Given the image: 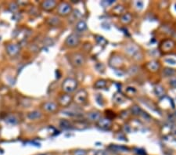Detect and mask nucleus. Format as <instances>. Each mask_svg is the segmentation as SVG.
<instances>
[{
    "label": "nucleus",
    "mask_w": 176,
    "mask_h": 155,
    "mask_svg": "<svg viewBox=\"0 0 176 155\" xmlns=\"http://www.w3.org/2000/svg\"><path fill=\"white\" fill-rule=\"evenodd\" d=\"M78 86V80L72 77H68L63 80L62 85H61V89L63 92L67 94H71L77 89Z\"/></svg>",
    "instance_id": "obj_1"
},
{
    "label": "nucleus",
    "mask_w": 176,
    "mask_h": 155,
    "mask_svg": "<svg viewBox=\"0 0 176 155\" xmlns=\"http://www.w3.org/2000/svg\"><path fill=\"white\" fill-rule=\"evenodd\" d=\"M69 62L71 63L72 66L75 67V68H79L82 67L85 63L86 59L84 54L81 53H73L70 54L69 57H68Z\"/></svg>",
    "instance_id": "obj_2"
},
{
    "label": "nucleus",
    "mask_w": 176,
    "mask_h": 155,
    "mask_svg": "<svg viewBox=\"0 0 176 155\" xmlns=\"http://www.w3.org/2000/svg\"><path fill=\"white\" fill-rule=\"evenodd\" d=\"M88 92L84 89H79L73 97V102L78 105H84L87 103Z\"/></svg>",
    "instance_id": "obj_3"
},
{
    "label": "nucleus",
    "mask_w": 176,
    "mask_h": 155,
    "mask_svg": "<svg viewBox=\"0 0 176 155\" xmlns=\"http://www.w3.org/2000/svg\"><path fill=\"white\" fill-rule=\"evenodd\" d=\"M81 43L80 36L78 33H71L67 36L65 39L64 44L66 46L69 48H75L79 45Z\"/></svg>",
    "instance_id": "obj_4"
},
{
    "label": "nucleus",
    "mask_w": 176,
    "mask_h": 155,
    "mask_svg": "<svg viewBox=\"0 0 176 155\" xmlns=\"http://www.w3.org/2000/svg\"><path fill=\"white\" fill-rule=\"evenodd\" d=\"M73 11L72 6L68 2H61L57 6V14L61 17H67Z\"/></svg>",
    "instance_id": "obj_5"
},
{
    "label": "nucleus",
    "mask_w": 176,
    "mask_h": 155,
    "mask_svg": "<svg viewBox=\"0 0 176 155\" xmlns=\"http://www.w3.org/2000/svg\"><path fill=\"white\" fill-rule=\"evenodd\" d=\"M96 125L102 130L109 131L111 129L112 126H113V122H112L111 119H110L108 118L102 117L96 122Z\"/></svg>",
    "instance_id": "obj_6"
},
{
    "label": "nucleus",
    "mask_w": 176,
    "mask_h": 155,
    "mask_svg": "<svg viewBox=\"0 0 176 155\" xmlns=\"http://www.w3.org/2000/svg\"><path fill=\"white\" fill-rule=\"evenodd\" d=\"M124 64V59L122 56H118V55H114V56H111L109 60V65L111 68L114 69L121 68Z\"/></svg>",
    "instance_id": "obj_7"
},
{
    "label": "nucleus",
    "mask_w": 176,
    "mask_h": 155,
    "mask_svg": "<svg viewBox=\"0 0 176 155\" xmlns=\"http://www.w3.org/2000/svg\"><path fill=\"white\" fill-rule=\"evenodd\" d=\"M73 101V97L71 94H64L61 95L58 99V103L62 107H67Z\"/></svg>",
    "instance_id": "obj_8"
},
{
    "label": "nucleus",
    "mask_w": 176,
    "mask_h": 155,
    "mask_svg": "<svg viewBox=\"0 0 176 155\" xmlns=\"http://www.w3.org/2000/svg\"><path fill=\"white\" fill-rule=\"evenodd\" d=\"M101 118H102L101 112L98 110H92L86 114V118L88 121H91V122H96V123Z\"/></svg>",
    "instance_id": "obj_9"
},
{
    "label": "nucleus",
    "mask_w": 176,
    "mask_h": 155,
    "mask_svg": "<svg viewBox=\"0 0 176 155\" xmlns=\"http://www.w3.org/2000/svg\"><path fill=\"white\" fill-rule=\"evenodd\" d=\"M57 6V2L55 0H46V1H43L41 3V7L42 9H44L45 11H52Z\"/></svg>",
    "instance_id": "obj_10"
},
{
    "label": "nucleus",
    "mask_w": 176,
    "mask_h": 155,
    "mask_svg": "<svg viewBox=\"0 0 176 155\" xmlns=\"http://www.w3.org/2000/svg\"><path fill=\"white\" fill-rule=\"evenodd\" d=\"M125 53L131 57H136V55L139 53L138 47L135 44H128L125 48Z\"/></svg>",
    "instance_id": "obj_11"
},
{
    "label": "nucleus",
    "mask_w": 176,
    "mask_h": 155,
    "mask_svg": "<svg viewBox=\"0 0 176 155\" xmlns=\"http://www.w3.org/2000/svg\"><path fill=\"white\" fill-rule=\"evenodd\" d=\"M6 53L9 54L10 56H17L19 53H20V48L17 44L15 43H9L6 45Z\"/></svg>",
    "instance_id": "obj_12"
},
{
    "label": "nucleus",
    "mask_w": 176,
    "mask_h": 155,
    "mask_svg": "<svg viewBox=\"0 0 176 155\" xmlns=\"http://www.w3.org/2000/svg\"><path fill=\"white\" fill-rule=\"evenodd\" d=\"M42 109L45 110V112L53 113L57 110V104L52 101L45 102L42 105Z\"/></svg>",
    "instance_id": "obj_13"
},
{
    "label": "nucleus",
    "mask_w": 176,
    "mask_h": 155,
    "mask_svg": "<svg viewBox=\"0 0 176 155\" xmlns=\"http://www.w3.org/2000/svg\"><path fill=\"white\" fill-rule=\"evenodd\" d=\"M27 118L31 121H36V120H39L43 117V113L41 112L40 110H35L32 111L27 113Z\"/></svg>",
    "instance_id": "obj_14"
},
{
    "label": "nucleus",
    "mask_w": 176,
    "mask_h": 155,
    "mask_svg": "<svg viewBox=\"0 0 176 155\" xmlns=\"http://www.w3.org/2000/svg\"><path fill=\"white\" fill-rule=\"evenodd\" d=\"M175 46L174 42L171 39H166L161 44V50H164V52H168L172 50Z\"/></svg>",
    "instance_id": "obj_15"
},
{
    "label": "nucleus",
    "mask_w": 176,
    "mask_h": 155,
    "mask_svg": "<svg viewBox=\"0 0 176 155\" xmlns=\"http://www.w3.org/2000/svg\"><path fill=\"white\" fill-rule=\"evenodd\" d=\"M160 63L159 62L156 61H149V63H146V68L148 71L151 72H156L159 69H160Z\"/></svg>",
    "instance_id": "obj_16"
},
{
    "label": "nucleus",
    "mask_w": 176,
    "mask_h": 155,
    "mask_svg": "<svg viewBox=\"0 0 176 155\" xmlns=\"http://www.w3.org/2000/svg\"><path fill=\"white\" fill-rule=\"evenodd\" d=\"M120 20L123 25H129L130 23L132 21V15L130 13H125L120 16Z\"/></svg>",
    "instance_id": "obj_17"
},
{
    "label": "nucleus",
    "mask_w": 176,
    "mask_h": 155,
    "mask_svg": "<svg viewBox=\"0 0 176 155\" xmlns=\"http://www.w3.org/2000/svg\"><path fill=\"white\" fill-rule=\"evenodd\" d=\"M75 29L78 32H85V30L87 29V24L85 20H79L77 24H76Z\"/></svg>",
    "instance_id": "obj_18"
},
{
    "label": "nucleus",
    "mask_w": 176,
    "mask_h": 155,
    "mask_svg": "<svg viewBox=\"0 0 176 155\" xmlns=\"http://www.w3.org/2000/svg\"><path fill=\"white\" fill-rule=\"evenodd\" d=\"M154 92L157 97L159 98H161L165 95L166 92H165L164 88L162 86H160V85H157L154 87Z\"/></svg>",
    "instance_id": "obj_19"
},
{
    "label": "nucleus",
    "mask_w": 176,
    "mask_h": 155,
    "mask_svg": "<svg viewBox=\"0 0 176 155\" xmlns=\"http://www.w3.org/2000/svg\"><path fill=\"white\" fill-rule=\"evenodd\" d=\"M130 111H131L130 114H132V115H135V116H138V115H140L143 113V110H142L141 107L137 104L132 105L130 107Z\"/></svg>",
    "instance_id": "obj_20"
},
{
    "label": "nucleus",
    "mask_w": 176,
    "mask_h": 155,
    "mask_svg": "<svg viewBox=\"0 0 176 155\" xmlns=\"http://www.w3.org/2000/svg\"><path fill=\"white\" fill-rule=\"evenodd\" d=\"M63 113L64 115H67V116H70V117H78V116H82V112L79 111V110H72V109H70V110H64L63 111Z\"/></svg>",
    "instance_id": "obj_21"
},
{
    "label": "nucleus",
    "mask_w": 176,
    "mask_h": 155,
    "mask_svg": "<svg viewBox=\"0 0 176 155\" xmlns=\"http://www.w3.org/2000/svg\"><path fill=\"white\" fill-rule=\"evenodd\" d=\"M107 81L104 79H99L94 83L93 86L96 89H103L107 86Z\"/></svg>",
    "instance_id": "obj_22"
},
{
    "label": "nucleus",
    "mask_w": 176,
    "mask_h": 155,
    "mask_svg": "<svg viewBox=\"0 0 176 155\" xmlns=\"http://www.w3.org/2000/svg\"><path fill=\"white\" fill-rule=\"evenodd\" d=\"M113 101H114V103L118 104V105H120V104L125 102V98L120 93H115L114 95V97H113Z\"/></svg>",
    "instance_id": "obj_23"
},
{
    "label": "nucleus",
    "mask_w": 176,
    "mask_h": 155,
    "mask_svg": "<svg viewBox=\"0 0 176 155\" xmlns=\"http://www.w3.org/2000/svg\"><path fill=\"white\" fill-rule=\"evenodd\" d=\"M125 11V8L123 6L121 5H118L117 6H115L114 9H112V12H113V14H115V15H118V16H121Z\"/></svg>",
    "instance_id": "obj_24"
},
{
    "label": "nucleus",
    "mask_w": 176,
    "mask_h": 155,
    "mask_svg": "<svg viewBox=\"0 0 176 155\" xmlns=\"http://www.w3.org/2000/svg\"><path fill=\"white\" fill-rule=\"evenodd\" d=\"M176 73V71L175 69L170 68H165L163 70L162 74L164 77H172L174 76Z\"/></svg>",
    "instance_id": "obj_25"
},
{
    "label": "nucleus",
    "mask_w": 176,
    "mask_h": 155,
    "mask_svg": "<svg viewBox=\"0 0 176 155\" xmlns=\"http://www.w3.org/2000/svg\"><path fill=\"white\" fill-rule=\"evenodd\" d=\"M6 122L9 125H15L18 123L17 118L14 116V115H9L8 117L6 118Z\"/></svg>",
    "instance_id": "obj_26"
},
{
    "label": "nucleus",
    "mask_w": 176,
    "mask_h": 155,
    "mask_svg": "<svg viewBox=\"0 0 176 155\" xmlns=\"http://www.w3.org/2000/svg\"><path fill=\"white\" fill-rule=\"evenodd\" d=\"M110 149L113 151H115V152H124V151H126L128 150L127 147H125V146H118V145H111L110 146Z\"/></svg>",
    "instance_id": "obj_27"
},
{
    "label": "nucleus",
    "mask_w": 176,
    "mask_h": 155,
    "mask_svg": "<svg viewBox=\"0 0 176 155\" xmlns=\"http://www.w3.org/2000/svg\"><path fill=\"white\" fill-rule=\"evenodd\" d=\"M48 23H49V25H52V26H57L60 24V20L58 17H53L48 20Z\"/></svg>",
    "instance_id": "obj_28"
},
{
    "label": "nucleus",
    "mask_w": 176,
    "mask_h": 155,
    "mask_svg": "<svg viewBox=\"0 0 176 155\" xmlns=\"http://www.w3.org/2000/svg\"><path fill=\"white\" fill-rule=\"evenodd\" d=\"M60 126L63 128H71V123L68 120L63 119L60 121Z\"/></svg>",
    "instance_id": "obj_29"
},
{
    "label": "nucleus",
    "mask_w": 176,
    "mask_h": 155,
    "mask_svg": "<svg viewBox=\"0 0 176 155\" xmlns=\"http://www.w3.org/2000/svg\"><path fill=\"white\" fill-rule=\"evenodd\" d=\"M95 38H96V43H98L99 45H105L107 43V41L103 38V36L101 35H96L95 36Z\"/></svg>",
    "instance_id": "obj_30"
},
{
    "label": "nucleus",
    "mask_w": 176,
    "mask_h": 155,
    "mask_svg": "<svg viewBox=\"0 0 176 155\" xmlns=\"http://www.w3.org/2000/svg\"><path fill=\"white\" fill-rule=\"evenodd\" d=\"M72 155H87V151L83 149H77L72 151Z\"/></svg>",
    "instance_id": "obj_31"
},
{
    "label": "nucleus",
    "mask_w": 176,
    "mask_h": 155,
    "mask_svg": "<svg viewBox=\"0 0 176 155\" xmlns=\"http://www.w3.org/2000/svg\"><path fill=\"white\" fill-rule=\"evenodd\" d=\"M126 92H127L128 95H129V96H132L133 94H135V93H136V89H135L134 87H131V86H129V87H128L127 89H126Z\"/></svg>",
    "instance_id": "obj_32"
},
{
    "label": "nucleus",
    "mask_w": 176,
    "mask_h": 155,
    "mask_svg": "<svg viewBox=\"0 0 176 155\" xmlns=\"http://www.w3.org/2000/svg\"><path fill=\"white\" fill-rule=\"evenodd\" d=\"M94 155H110L109 152L105 150H99V151H96L94 154Z\"/></svg>",
    "instance_id": "obj_33"
},
{
    "label": "nucleus",
    "mask_w": 176,
    "mask_h": 155,
    "mask_svg": "<svg viewBox=\"0 0 176 155\" xmlns=\"http://www.w3.org/2000/svg\"><path fill=\"white\" fill-rule=\"evenodd\" d=\"M9 9L13 12H16L18 9V5L16 2H12L11 4L9 5Z\"/></svg>",
    "instance_id": "obj_34"
},
{
    "label": "nucleus",
    "mask_w": 176,
    "mask_h": 155,
    "mask_svg": "<svg viewBox=\"0 0 176 155\" xmlns=\"http://www.w3.org/2000/svg\"><path fill=\"white\" fill-rule=\"evenodd\" d=\"M123 131H124V133H129L130 131H131V127H130L128 125H124V127H123Z\"/></svg>",
    "instance_id": "obj_35"
},
{
    "label": "nucleus",
    "mask_w": 176,
    "mask_h": 155,
    "mask_svg": "<svg viewBox=\"0 0 176 155\" xmlns=\"http://www.w3.org/2000/svg\"><path fill=\"white\" fill-rule=\"evenodd\" d=\"M170 86L173 88H176V79H172L169 81Z\"/></svg>",
    "instance_id": "obj_36"
},
{
    "label": "nucleus",
    "mask_w": 176,
    "mask_h": 155,
    "mask_svg": "<svg viewBox=\"0 0 176 155\" xmlns=\"http://www.w3.org/2000/svg\"><path fill=\"white\" fill-rule=\"evenodd\" d=\"M166 62H167V63H170V62H171V64H175L176 63V62H175V60H173V59H170V60H166Z\"/></svg>",
    "instance_id": "obj_37"
}]
</instances>
